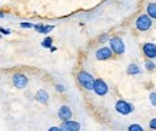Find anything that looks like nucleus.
Masks as SVG:
<instances>
[{
    "instance_id": "23",
    "label": "nucleus",
    "mask_w": 156,
    "mask_h": 131,
    "mask_svg": "<svg viewBox=\"0 0 156 131\" xmlns=\"http://www.w3.org/2000/svg\"><path fill=\"white\" fill-rule=\"evenodd\" d=\"M10 33H12V32H10L9 29H5V27H0V34H5V36H9Z\"/></svg>"
},
{
    "instance_id": "14",
    "label": "nucleus",
    "mask_w": 156,
    "mask_h": 131,
    "mask_svg": "<svg viewBox=\"0 0 156 131\" xmlns=\"http://www.w3.org/2000/svg\"><path fill=\"white\" fill-rule=\"evenodd\" d=\"M145 69H146L147 71H153L156 70V64L153 60H149V59H146V61H145Z\"/></svg>"
},
{
    "instance_id": "3",
    "label": "nucleus",
    "mask_w": 156,
    "mask_h": 131,
    "mask_svg": "<svg viewBox=\"0 0 156 131\" xmlns=\"http://www.w3.org/2000/svg\"><path fill=\"white\" fill-rule=\"evenodd\" d=\"M109 47L110 50L113 52V54H118V56H122L125 53V43L120 37H110L109 39Z\"/></svg>"
},
{
    "instance_id": "2",
    "label": "nucleus",
    "mask_w": 156,
    "mask_h": 131,
    "mask_svg": "<svg viewBox=\"0 0 156 131\" xmlns=\"http://www.w3.org/2000/svg\"><path fill=\"white\" fill-rule=\"evenodd\" d=\"M152 23H153V20H152L146 13H143L136 19L135 26H136V29L139 32H147V30L152 27Z\"/></svg>"
},
{
    "instance_id": "11",
    "label": "nucleus",
    "mask_w": 156,
    "mask_h": 131,
    "mask_svg": "<svg viewBox=\"0 0 156 131\" xmlns=\"http://www.w3.org/2000/svg\"><path fill=\"white\" fill-rule=\"evenodd\" d=\"M34 98H36V101H37V103H40V104H48V101H49V93L44 89H40V90H37V93H36Z\"/></svg>"
},
{
    "instance_id": "28",
    "label": "nucleus",
    "mask_w": 156,
    "mask_h": 131,
    "mask_svg": "<svg viewBox=\"0 0 156 131\" xmlns=\"http://www.w3.org/2000/svg\"><path fill=\"white\" fill-rule=\"evenodd\" d=\"M0 37H2V34H0Z\"/></svg>"
},
{
    "instance_id": "20",
    "label": "nucleus",
    "mask_w": 156,
    "mask_h": 131,
    "mask_svg": "<svg viewBox=\"0 0 156 131\" xmlns=\"http://www.w3.org/2000/svg\"><path fill=\"white\" fill-rule=\"evenodd\" d=\"M149 128H151V130H155V131H156V117L152 118L151 121H149Z\"/></svg>"
},
{
    "instance_id": "7",
    "label": "nucleus",
    "mask_w": 156,
    "mask_h": 131,
    "mask_svg": "<svg viewBox=\"0 0 156 131\" xmlns=\"http://www.w3.org/2000/svg\"><path fill=\"white\" fill-rule=\"evenodd\" d=\"M142 52H143V56L149 59V60H155L156 59V44L155 43H143L142 46Z\"/></svg>"
},
{
    "instance_id": "15",
    "label": "nucleus",
    "mask_w": 156,
    "mask_h": 131,
    "mask_svg": "<svg viewBox=\"0 0 156 131\" xmlns=\"http://www.w3.org/2000/svg\"><path fill=\"white\" fill-rule=\"evenodd\" d=\"M53 46V39L52 37H46L44 40L42 42V47H44V49H50V47Z\"/></svg>"
},
{
    "instance_id": "4",
    "label": "nucleus",
    "mask_w": 156,
    "mask_h": 131,
    "mask_svg": "<svg viewBox=\"0 0 156 131\" xmlns=\"http://www.w3.org/2000/svg\"><path fill=\"white\" fill-rule=\"evenodd\" d=\"M115 110L120 114V116H129L130 113H133L135 107L132 103H129L126 100H118L115 104Z\"/></svg>"
},
{
    "instance_id": "5",
    "label": "nucleus",
    "mask_w": 156,
    "mask_h": 131,
    "mask_svg": "<svg viewBox=\"0 0 156 131\" xmlns=\"http://www.w3.org/2000/svg\"><path fill=\"white\" fill-rule=\"evenodd\" d=\"M12 83H13V86L16 89L23 90V89H26V86H27V83H29V77L24 74V73H13V76H12Z\"/></svg>"
},
{
    "instance_id": "21",
    "label": "nucleus",
    "mask_w": 156,
    "mask_h": 131,
    "mask_svg": "<svg viewBox=\"0 0 156 131\" xmlns=\"http://www.w3.org/2000/svg\"><path fill=\"white\" fill-rule=\"evenodd\" d=\"M34 24H32V23H27V22H23V23H20V27L22 29H32Z\"/></svg>"
},
{
    "instance_id": "6",
    "label": "nucleus",
    "mask_w": 156,
    "mask_h": 131,
    "mask_svg": "<svg viewBox=\"0 0 156 131\" xmlns=\"http://www.w3.org/2000/svg\"><path fill=\"white\" fill-rule=\"evenodd\" d=\"M96 96L99 97H103L109 93V86L106 84V81L103 79H95V83H93V90H92Z\"/></svg>"
},
{
    "instance_id": "9",
    "label": "nucleus",
    "mask_w": 156,
    "mask_h": 131,
    "mask_svg": "<svg viewBox=\"0 0 156 131\" xmlns=\"http://www.w3.org/2000/svg\"><path fill=\"white\" fill-rule=\"evenodd\" d=\"M60 128H62V131H80V123L75 121V120L62 121Z\"/></svg>"
},
{
    "instance_id": "19",
    "label": "nucleus",
    "mask_w": 156,
    "mask_h": 131,
    "mask_svg": "<svg viewBox=\"0 0 156 131\" xmlns=\"http://www.w3.org/2000/svg\"><path fill=\"white\" fill-rule=\"evenodd\" d=\"M43 27H44V24H42V23L34 24V26H33V29H34V30H36L37 33H42V32H43Z\"/></svg>"
},
{
    "instance_id": "27",
    "label": "nucleus",
    "mask_w": 156,
    "mask_h": 131,
    "mask_svg": "<svg viewBox=\"0 0 156 131\" xmlns=\"http://www.w3.org/2000/svg\"><path fill=\"white\" fill-rule=\"evenodd\" d=\"M3 17H5V13H3V12L0 10V19H3Z\"/></svg>"
},
{
    "instance_id": "1",
    "label": "nucleus",
    "mask_w": 156,
    "mask_h": 131,
    "mask_svg": "<svg viewBox=\"0 0 156 131\" xmlns=\"http://www.w3.org/2000/svg\"><path fill=\"white\" fill-rule=\"evenodd\" d=\"M76 80H77V83L80 86L82 89L87 90V91H92L93 90V83H95V77L87 73L86 70H80L77 71V74H76Z\"/></svg>"
},
{
    "instance_id": "13",
    "label": "nucleus",
    "mask_w": 156,
    "mask_h": 131,
    "mask_svg": "<svg viewBox=\"0 0 156 131\" xmlns=\"http://www.w3.org/2000/svg\"><path fill=\"white\" fill-rule=\"evenodd\" d=\"M126 73H128L129 76L140 74V67H139L137 64H135V63H130V64L128 66V69H126Z\"/></svg>"
},
{
    "instance_id": "17",
    "label": "nucleus",
    "mask_w": 156,
    "mask_h": 131,
    "mask_svg": "<svg viewBox=\"0 0 156 131\" xmlns=\"http://www.w3.org/2000/svg\"><path fill=\"white\" fill-rule=\"evenodd\" d=\"M55 29V26H52V24H44V27H43V32L42 34H48V33H50Z\"/></svg>"
},
{
    "instance_id": "22",
    "label": "nucleus",
    "mask_w": 156,
    "mask_h": 131,
    "mask_svg": "<svg viewBox=\"0 0 156 131\" xmlns=\"http://www.w3.org/2000/svg\"><path fill=\"white\" fill-rule=\"evenodd\" d=\"M55 89H56V91H59V93H65V86L63 84H56V87H55Z\"/></svg>"
},
{
    "instance_id": "24",
    "label": "nucleus",
    "mask_w": 156,
    "mask_h": 131,
    "mask_svg": "<svg viewBox=\"0 0 156 131\" xmlns=\"http://www.w3.org/2000/svg\"><path fill=\"white\" fill-rule=\"evenodd\" d=\"M48 131H62V128H60V127H56V126H55V127H50Z\"/></svg>"
},
{
    "instance_id": "12",
    "label": "nucleus",
    "mask_w": 156,
    "mask_h": 131,
    "mask_svg": "<svg viewBox=\"0 0 156 131\" xmlns=\"http://www.w3.org/2000/svg\"><path fill=\"white\" fill-rule=\"evenodd\" d=\"M146 14L151 17L152 20H156V3H155V2L147 3V6H146Z\"/></svg>"
},
{
    "instance_id": "8",
    "label": "nucleus",
    "mask_w": 156,
    "mask_h": 131,
    "mask_svg": "<svg viewBox=\"0 0 156 131\" xmlns=\"http://www.w3.org/2000/svg\"><path fill=\"white\" fill-rule=\"evenodd\" d=\"M95 56H96L98 60L105 61V60H109V59H112V57H113V52L110 50V47L109 46H103V47H100V49L96 50Z\"/></svg>"
},
{
    "instance_id": "16",
    "label": "nucleus",
    "mask_w": 156,
    "mask_h": 131,
    "mask_svg": "<svg viewBox=\"0 0 156 131\" xmlns=\"http://www.w3.org/2000/svg\"><path fill=\"white\" fill-rule=\"evenodd\" d=\"M128 131H145L143 130V127L140 124H136V123H133L130 126L128 127Z\"/></svg>"
},
{
    "instance_id": "10",
    "label": "nucleus",
    "mask_w": 156,
    "mask_h": 131,
    "mask_svg": "<svg viewBox=\"0 0 156 131\" xmlns=\"http://www.w3.org/2000/svg\"><path fill=\"white\" fill-rule=\"evenodd\" d=\"M72 110L69 106H60L59 110H57V117L60 118L62 121H67V120H72Z\"/></svg>"
},
{
    "instance_id": "18",
    "label": "nucleus",
    "mask_w": 156,
    "mask_h": 131,
    "mask_svg": "<svg viewBox=\"0 0 156 131\" xmlns=\"http://www.w3.org/2000/svg\"><path fill=\"white\" fill-rule=\"evenodd\" d=\"M149 101L153 107H156V93H151L149 94Z\"/></svg>"
},
{
    "instance_id": "26",
    "label": "nucleus",
    "mask_w": 156,
    "mask_h": 131,
    "mask_svg": "<svg viewBox=\"0 0 156 131\" xmlns=\"http://www.w3.org/2000/svg\"><path fill=\"white\" fill-rule=\"evenodd\" d=\"M56 50H57V49H56V47H55V46H52V47H50V52H52V53H55V52H56Z\"/></svg>"
},
{
    "instance_id": "25",
    "label": "nucleus",
    "mask_w": 156,
    "mask_h": 131,
    "mask_svg": "<svg viewBox=\"0 0 156 131\" xmlns=\"http://www.w3.org/2000/svg\"><path fill=\"white\" fill-rule=\"evenodd\" d=\"M106 39H108V36H106V34H103V36H100V37H99V40H100V42H103V40H106Z\"/></svg>"
}]
</instances>
